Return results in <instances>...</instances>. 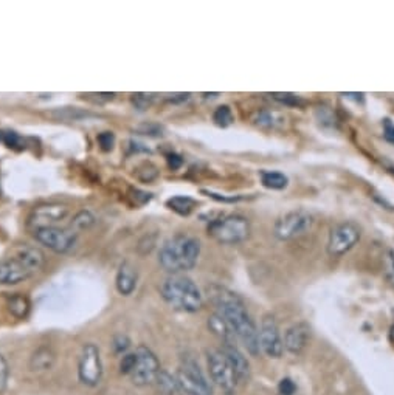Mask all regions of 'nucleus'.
I'll return each instance as SVG.
<instances>
[{
	"label": "nucleus",
	"mask_w": 394,
	"mask_h": 395,
	"mask_svg": "<svg viewBox=\"0 0 394 395\" xmlns=\"http://www.w3.org/2000/svg\"><path fill=\"white\" fill-rule=\"evenodd\" d=\"M207 298L216 310L214 313H218L230 326L236 339H240L253 357L259 355L258 328L242 299L235 291L216 284L207 287Z\"/></svg>",
	"instance_id": "nucleus-1"
},
{
	"label": "nucleus",
	"mask_w": 394,
	"mask_h": 395,
	"mask_svg": "<svg viewBox=\"0 0 394 395\" xmlns=\"http://www.w3.org/2000/svg\"><path fill=\"white\" fill-rule=\"evenodd\" d=\"M45 263V256L38 247L21 245L13 254L0 261V285H16L38 273Z\"/></svg>",
	"instance_id": "nucleus-2"
},
{
	"label": "nucleus",
	"mask_w": 394,
	"mask_h": 395,
	"mask_svg": "<svg viewBox=\"0 0 394 395\" xmlns=\"http://www.w3.org/2000/svg\"><path fill=\"white\" fill-rule=\"evenodd\" d=\"M199 256V239L189 235H177L162 245L159 253V262L171 274H183L196 265Z\"/></svg>",
	"instance_id": "nucleus-3"
},
{
	"label": "nucleus",
	"mask_w": 394,
	"mask_h": 395,
	"mask_svg": "<svg viewBox=\"0 0 394 395\" xmlns=\"http://www.w3.org/2000/svg\"><path fill=\"white\" fill-rule=\"evenodd\" d=\"M160 293L166 302L178 312L196 313L204 307V295L191 278L185 274H171L163 280Z\"/></svg>",
	"instance_id": "nucleus-4"
},
{
	"label": "nucleus",
	"mask_w": 394,
	"mask_h": 395,
	"mask_svg": "<svg viewBox=\"0 0 394 395\" xmlns=\"http://www.w3.org/2000/svg\"><path fill=\"white\" fill-rule=\"evenodd\" d=\"M250 232H252V226L248 219L240 214L225 215L208 225V236L225 245H236L247 241Z\"/></svg>",
	"instance_id": "nucleus-5"
},
{
	"label": "nucleus",
	"mask_w": 394,
	"mask_h": 395,
	"mask_svg": "<svg viewBox=\"0 0 394 395\" xmlns=\"http://www.w3.org/2000/svg\"><path fill=\"white\" fill-rule=\"evenodd\" d=\"M176 379L181 391L188 395H213V387L193 357L182 358Z\"/></svg>",
	"instance_id": "nucleus-6"
},
{
	"label": "nucleus",
	"mask_w": 394,
	"mask_h": 395,
	"mask_svg": "<svg viewBox=\"0 0 394 395\" xmlns=\"http://www.w3.org/2000/svg\"><path fill=\"white\" fill-rule=\"evenodd\" d=\"M207 361H208V370H210L211 380L220 391L225 395H236L237 386V376L233 370L229 358L220 349H211L207 352Z\"/></svg>",
	"instance_id": "nucleus-7"
},
{
	"label": "nucleus",
	"mask_w": 394,
	"mask_h": 395,
	"mask_svg": "<svg viewBox=\"0 0 394 395\" xmlns=\"http://www.w3.org/2000/svg\"><path fill=\"white\" fill-rule=\"evenodd\" d=\"M314 225L312 214L303 209H295V211L286 213L277 220L273 228V235L279 241H290V239L300 237L310 231Z\"/></svg>",
	"instance_id": "nucleus-8"
},
{
	"label": "nucleus",
	"mask_w": 394,
	"mask_h": 395,
	"mask_svg": "<svg viewBox=\"0 0 394 395\" xmlns=\"http://www.w3.org/2000/svg\"><path fill=\"white\" fill-rule=\"evenodd\" d=\"M135 366L130 372V380L135 386L145 387L155 385V380L160 374V363L154 352L146 346H139L135 349Z\"/></svg>",
	"instance_id": "nucleus-9"
},
{
	"label": "nucleus",
	"mask_w": 394,
	"mask_h": 395,
	"mask_svg": "<svg viewBox=\"0 0 394 395\" xmlns=\"http://www.w3.org/2000/svg\"><path fill=\"white\" fill-rule=\"evenodd\" d=\"M362 231L354 222H342L334 226L327 239V254L342 257L356 247L360 241Z\"/></svg>",
	"instance_id": "nucleus-10"
},
{
	"label": "nucleus",
	"mask_w": 394,
	"mask_h": 395,
	"mask_svg": "<svg viewBox=\"0 0 394 395\" xmlns=\"http://www.w3.org/2000/svg\"><path fill=\"white\" fill-rule=\"evenodd\" d=\"M78 376L82 385L95 387L103 376V363H101L100 349L93 343L82 346L80 361H78Z\"/></svg>",
	"instance_id": "nucleus-11"
},
{
	"label": "nucleus",
	"mask_w": 394,
	"mask_h": 395,
	"mask_svg": "<svg viewBox=\"0 0 394 395\" xmlns=\"http://www.w3.org/2000/svg\"><path fill=\"white\" fill-rule=\"evenodd\" d=\"M259 350L268 358L278 360L284 354V343L277 320L272 315H266L258 328Z\"/></svg>",
	"instance_id": "nucleus-12"
},
{
	"label": "nucleus",
	"mask_w": 394,
	"mask_h": 395,
	"mask_svg": "<svg viewBox=\"0 0 394 395\" xmlns=\"http://www.w3.org/2000/svg\"><path fill=\"white\" fill-rule=\"evenodd\" d=\"M34 239L40 245H44L55 253L64 254L75 248L78 235H75L70 228H62V226H50V228H43L33 231Z\"/></svg>",
	"instance_id": "nucleus-13"
},
{
	"label": "nucleus",
	"mask_w": 394,
	"mask_h": 395,
	"mask_svg": "<svg viewBox=\"0 0 394 395\" xmlns=\"http://www.w3.org/2000/svg\"><path fill=\"white\" fill-rule=\"evenodd\" d=\"M69 215V206L64 203H44L36 206L28 217V228L32 231L58 226Z\"/></svg>",
	"instance_id": "nucleus-14"
},
{
	"label": "nucleus",
	"mask_w": 394,
	"mask_h": 395,
	"mask_svg": "<svg viewBox=\"0 0 394 395\" xmlns=\"http://www.w3.org/2000/svg\"><path fill=\"white\" fill-rule=\"evenodd\" d=\"M310 339V327L306 322H297L290 326L284 333L283 343L284 349L290 352L292 355H300L306 349Z\"/></svg>",
	"instance_id": "nucleus-15"
},
{
	"label": "nucleus",
	"mask_w": 394,
	"mask_h": 395,
	"mask_svg": "<svg viewBox=\"0 0 394 395\" xmlns=\"http://www.w3.org/2000/svg\"><path fill=\"white\" fill-rule=\"evenodd\" d=\"M220 350L224 352L225 357L229 358V361L231 364L233 370L237 376V381L246 383L250 380V375H252V369H250V363L246 357H244L242 352L237 349L236 344H222Z\"/></svg>",
	"instance_id": "nucleus-16"
},
{
	"label": "nucleus",
	"mask_w": 394,
	"mask_h": 395,
	"mask_svg": "<svg viewBox=\"0 0 394 395\" xmlns=\"http://www.w3.org/2000/svg\"><path fill=\"white\" fill-rule=\"evenodd\" d=\"M137 280H139V273L137 268L129 262H123L117 272L115 278V287L120 295L129 296L137 287Z\"/></svg>",
	"instance_id": "nucleus-17"
},
{
	"label": "nucleus",
	"mask_w": 394,
	"mask_h": 395,
	"mask_svg": "<svg viewBox=\"0 0 394 395\" xmlns=\"http://www.w3.org/2000/svg\"><path fill=\"white\" fill-rule=\"evenodd\" d=\"M56 355L50 347L43 346L39 349H36L33 352V355L30 357V369L34 370V372H47L53 366H55Z\"/></svg>",
	"instance_id": "nucleus-18"
},
{
	"label": "nucleus",
	"mask_w": 394,
	"mask_h": 395,
	"mask_svg": "<svg viewBox=\"0 0 394 395\" xmlns=\"http://www.w3.org/2000/svg\"><path fill=\"white\" fill-rule=\"evenodd\" d=\"M208 327H210V331L216 335V337L222 341L224 344H235L236 343L235 333H233L230 326L227 324V322L220 318L218 313H213L210 318H208Z\"/></svg>",
	"instance_id": "nucleus-19"
},
{
	"label": "nucleus",
	"mask_w": 394,
	"mask_h": 395,
	"mask_svg": "<svg viewBox=\"0 0 394 395\" xmlns=\"http://www.w3.org/2000/svg\"><path fill=\"white\" fill-rule=\"evenodd\" d=\"M166 205H168V208L177 214L189 215L196 209L197 202L194 199H191V197L188 195H176V197H171V199L166 202Z\"/></svg>",
	"instance_id": "nucleus-20"
},
{
	"label": "nucleus",
	"mask_w": 394,
	"mask_h": 395,
	"mask_svg": "<svg viewBox=\"0 0 394 395\" xmlns=\"http://www.w3.org/2000/svg\"><path fill=\"white\" fill-rule=\"evenodd\" d=\"M261 182L268 189H284L289 184V178L279 171H262Z\"/></svg>",
	"instance_id": "nucleus-21"
},
{
	"label": "nucleus",
	"mask_w": 394,
	"mask_h": 395,
	"mask_svg": "<svg viewBox=\"0 0 394 395\" xmlns=\"http://www.w3.org/2000/svg\"><path fill=\"white\" fill-rule=\"evenodd\" d=\"M8 310L10 313L16 316V318L23 320L27 318L30 313V301L27 296L21 295V293H16L14 296H11L8 299Z\"/></svg>",
	"instance_id": "nucleus-22"
},
{
	"label": "nucleus",
	"mask_w": 394,
	"mask_h": 395,
	"mask_svg": "<svg viewBox=\"0 0 394 395\" xmlns=\"http://www.w3.org/2000/svg\"><path fill=\"white\" fill-rule=\"evenodd\" d=\"M155 385H157L159 391L163 392L165 395H177V392L181 391L176 375H171L170 372H166V370H160L157 380H155Z\"/></svg>",
	"instance_id": "nucleus-23"
},
{
	"label": "nucleus",
	"mask_w": 394,
	"mask_h": 395,
	"mask_svg": "<svg viewBox=\"0 0 394 395\" xmlns=\"http://www.w3.org/2000/svg\"><path fill=\"white\" fill-rule=\"evenodd\" d=\"M93 224H95V215L91 211H86V209H82V211L76 213L73 215V219H71L69 228L73 231L75 235H80L81 231L91 228Z\"/></svg>",
	"instance_id": "nucleus-24"
},
{
	"label": "nucleus",
	"mask_w": 394,
	"mask_h": 395,
	"mask_svg": "<svg viewBox=\"0 0 394 395\" xmlns=\"http://www.w3.org/2000/svg\"><path fill=\"white\" fill-rule=\"evenodd\" d=\"M283 117L273 110H262L255 118V123L261 128H277V125L283 124Z\"/></svg>",
	"instance_id": "nucleus-25"
},
{
	"label": "nucleus",
	"mask_w": 394,
	"mask_h": 395,
	"mask_svg": "<svg viewBox=\"0 0 394 395\" xmlns=\"http://www.w3.org/2000/svg\"><path fill=\"white\" fill-rule=\"evenodd\" d=\"M213 121L219 128H229L230 124L235 121V115L229 106H219L213 113Z\"/></svg>",
	"instance_id": "nucleus-26"
},
{
	"label": "nucleus",
	"mask_w": 394,
	"mask_h": 395,
	"mask_svg": "<svg viewBox=\"0 0 394 395\" xmlns=\"http://www.w3.org/2000/svg\"><path fill=\"white\" fill-rule=\"evenodd\" d=\"M130 101H132V106L137 110L143 112V110H148L149 107L152 106L154 95L152 93H134L132 97H130Z\"/></svg>",
	"instance_id": "nucleus-27"
},
{
	"label": "nucleus",
	"mask_w": 394,
	"mask_h": 395,
	"mask_svg": "<svg viewBox=\"0 0 394 395\" xmlns=\"http://www.w3.org/2000/svg\"><path fill=\"white\" fill-rule=\"evenodd\" d=\"M139 134L141 135H148V136H154V139H159V136L165 135V129L163 125H160L157 123H143L139 128L135 129Z\"/></svg>",
	"instance_id": "nucleus-28"
},
{
	"label": "nucleus",
	"mask_w": 394,
	"mask_h": 395,
	"mask_svg": "<svg viewBox=\"0 0 394 395\" xmlns=\"http://www.w3.org/2000/svg\"><path fill=\"white\" fill-rule=\"evenodd\" d=\"M51 117H56L59 119H80V118H84L87 117V112H82L80 109H58L55 112L50 113Z\"/></svg>",
	"instance_id": "nucleus-29"
},
{
	"label": "nucleus",
	"mask_w": 394,
	"mask_h": 395,
	"mask_svg": "<svg viewBox=\"0 0 394 395\" xmlns=\"http://www.w3.org/2000/svg\"><path fill=\"white\" fill-rule=\"evenodd\" d=\"M129 346H130V339L126 337V335H117V337H113L112 339V349L118 355H126Z\"/></svg>",
	"instance_id": "nucleus-30"
},
{
	"label": "nucleus",
	"mask_w": 394,
	"mask_h": 395,
	"mask_svg": "<svg viewBox=\"0 0 394 395\" xmlns=\"http://www.w3.org/2000/svg\"><path fill=\"white\" fill-rule=\"evenodd\" d=\"M97 141L101 151L111 152L113 146H115V135H113L112 132H101L97 136Z\"/></svg>",
	"instance_id": "nucleus-31"
},
{
	"label": "nucleus",
	"mask_w": 394,
	"mask_h": 395,
	"mask_svg": "<svg viewBox=\"0 0 394 395\" xmlns=\"http://www.w3.org/2000/svg\"><path fill=\"white\" fill-rule=\"evenodd\" d=\"M157 167L151 163H145L141 165L139 169H137V177L140 178L141 182H151L154 180L155 177H157Z\"/></svg>",
	"instance_id": "nucleus-32"
},
{
	"label": "nucleus",
	"mask_w": 394,
	"mask_h": 395,
	"mask_svg": "<svg viewBox=\"0 0 394 395\" xmlns=\"http://www.w3.org/2000/svg\"><path fill=\"white\" fill-rule=\"evenodd\" d=\"M10 379V366L3 355H0V392L5 391Z\"/></svg>",
	"instance_id": "nucleus-33"
},
{
	"label": "nucleus",
	"mask_w": 394,
	"mask_h": 395,
	"mask_svg": "<svg viewBox=\"0 0 394 395\" xmlns=\"http://www.w3.org/2000/svg\"><path fill=\"white\" fill-rule=\"evenodd\" d=\"M135 366V354H126L123 355L120 361V372L124 375H130Z\"/></svg>",
	"instance_id": "nucleus-34"
},
{
	"label": "nucleus",
	"mask_w": 394,
	"mask_h": 395,
	"mask_svg": "<svg viewBox=\"0 0 394 395\" xmlns=\"http://www.w3.org/2000/svg\"><path fill=\"white\" fill-rule=\"evenodd\" d=\"M278 395H297V386L290 379H283L278 386Z\"/></svg>",
	"instance_id": "nucleus-35"
},
{
	"label": "nucleus",
	"mask_w": 394,
	"mask_h": 395,
	"mask_svg": "<svg viewBox=\"0 0 394 395\" xmlns=\"http://www.w3.org/2000/svg\"><path fill=\"white\" fill-rule=\"evenodd\" d=\"M272 97L279 101V103H283V104H288V106H298V104H301V101L298 97H295V95H292V93H273Z\"/></svg>",
	"instance_id": "nucleus-36"
},
{
	"label": "nucleus",
	"mask_w": 394,
	"mask_h": 395,
	"mask_svg": "<svg viewBox=\"0 0 394 395\" xmlns=\"http://www.w3.org/2000/svg\"><path fill=\"white\" fill-rule=\"evenodd\" d=\"M3 143L11 149H17V146H21L22 139L16 132H3Z\"/></svg>",
	"instance_id": "nucleus-37"
},
{
	"label": "nucleus",
	"mask_w": 394,
	"mask_h": 395,
	"mask_svg": "<svg viewBox=\"0 0 394 395\" xmlns=\"http://www.w3.org/2000/svg\"><path fill=\"white\" fill-rule=\"evenodd\" d=\"M130 194H132V199L135 200V203H139V205H145L152 197L149 193H145V191L140 189H130Z\"/></svg>",
	"instance_id": "nucleus-38"
},
{
	"label": "nucleus",
	"mask_w": 394,
	"mask_h": 395,
	"mask_svg": "<svg viewBox=\"0 0 394 395\" xmlns=\"http://www.w3.org/2000/svg\"><path fill=\"white\" fill-rule=\"evenodd\" d=\"M384 139L394 145V123L391 119H385L384 121Z\"/></svg>",
	"instance_id": "nucleus-39"
},
{
	"label": "nucleus",
	"mask_w": 394,
	"mask_h": 395,
	"mask_svg": "<svg viewBox=\"0 0 394 395\" xmlns=\"http://www.w3.org/2000/svg\"><path fill=\"white\" fill-rule=\"evenodd\" d=\"M128 149L130 152H149V147H146L145 145H143V143H140V141H137V140H129V143H128Z\"/></svg>",
	"instance_id": "nucleus-40"
},
{
	"label": "nucleus",
	"mask_w": 394,
	"mask_h": 395,
	"mask_svg": "<svg viewBox=\"0 0 394 395\" xmlns=\"http://www.w3.org/2000/svg\"><path fill=\"white\" fill-rule=\"evenodd\" d=\"M166 160H168V166L171 167V169H178V167L183 165L182 157H181V155H177V154H170L168 158H166Z\"/></svg>",
	"instance_id": "nucleus-41"
},
{
	"label": "nucleus",
	"mask_w": 394,
	"mask_h": 395,
	"mask_svg": "<svg viewBox=\"0 0 394 395\" xmlns=\"http://www.w3.org/2000/svg\"><path fill=\"white\" fill-rule=\"evenodd\" d=\"M390 261H391V270L394 272V251H390Z\"/></svg>",
	"instance_id": "nucleus-42"
},
{
	"label": "nucleus",
	"mask_w": 394,
	"mask_h": 395,
	"mask_svg": "<svg viewBox=\"0 0 394 395\" xmlns=\"http://www.w3.org/2000/svg\"><path fill=\"white\" fill-rule=\"evenodd\" d=\"M0 141H3V132H0Z\"/></svg>",
	"instance_id": "nucleus-43"
},
{
	"label": "nucleus",
	"mask_w": 394,
	"mask_h": 395,
	"mask_svg": "<svg viewBox=\"0 0 394 395\" xmlns=\"http://www.w3.org/2000/svg\"><path fill=\"white\" fill-rule=\"evenodd\" d=\"M0 195H2V187H0Z\"/></svg>",
	"instance_id": "nucleus-44"
}]
</instances>
